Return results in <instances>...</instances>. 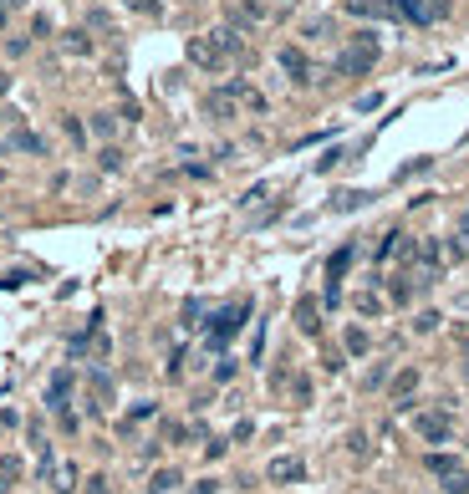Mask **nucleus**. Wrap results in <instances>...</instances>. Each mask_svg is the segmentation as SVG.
<instances>
[{
	"instance_id": "9d476101",
	"label": "nucleus",
	"mask_w": 469,
	"mask_h": 494,
	"mask_svg": "<svg viewBox=\"0 0 469 494\" xmlns=\"http://www.w3.org/2000/svg\"><path fill=\"white\" fill-rule=\"evenodd\" d=\"M265 479H270V484H296V479H306V464H301V459H270Z\"/></svg>"
},
{
	"instance_id": "9b49d317",
	"label": "nucleus",
	"mask_w": 469,
	"mask_h": 494,
	"mask_svg": "<svg viewBox=\"0 0 469 494\" xmlns=\"http://www.w3.org/2000/svg\"><path fill=\"white\" fill-rule=\"evenodd\" d=\"M357 260V245H342V250H332V260H327V291H337L342 286V275H347V265Z\"/></svg>"
},
{
	"instance_id": "cd10ccee",
	"label": "nucleus",
	"mask_w": 469,
	"mask_h": 494,
	"mask_svg": "<svg viewBox=\"0 0 469 494\" xmlns=\"http://www.w3.org/2000/svg\"><path fill=\"white\" fill-rule=\"evenodd\" d=\"M439 311H418V321H413V331H439Z\"/></svg>"
},
{
	"instance_id": "72a5a7b5",
	"label": "nucleus",
	"mask_w": 469,
	"mask_h": 494,
	"mask_svg": "<svg viewBox=\"0 0 469 494\" xmlns=\"http://www.w3.org/2000/svg\"><path fill=\"white\" fill-rule=\"evenodd\" d=\"M87 494H113V484H108V479L97 474V479H87Z\"/></svg>"
},
{
	"instance_id": "dca6fc26",
	"label": "nucleus",
	"mask_w": 469,
	"mask_h": 494,
	"mask_svg": "<svg viewBox=\"0 0 469 494\" xmlns=\"http://www.w3.org/2000/svg\"><path fill=\"white\" fill-rule=\"evenodd\" d=\"M179 484H184V474H179V469H158V474H154V484H148V494H179Z\"/></svg>"
},
{
	"instance_id": "4468645a",
	"label": "nucleus",
	"mask_w": 469,
	"mask_h": 494,
	"mask_svg": "<svg viewBox=\"0 0 469 494\" xmlns=\"http://www.w3.org/2000/svg\"><path fill=\"white\" fill-rule=\"evenodd\" d=\"M342 352H347V357H368V352H373V336L362 331V327H347V331H342Z\"/></svg>"
},
{
	"instance_id": "aec40b11",
	"label": "nucleus",
	"mask_w": 469,
	"mask_h": 494,
	"mask_svg": "<svg viewBox=\"0 0 469 494\" xmlns=\"http://www.w3.org/2000/svg\"><path fill=\"white\" fill-rule=\"evenodd\" d=\"M439 484H444V494H469V469H454V474H444Z\"/></svg>"
},
{
	"instance_id": "c756f323",
	"label": "nucleus",
	"mask_w": 469,
	"mask_h": 494,
	"mask_svg": "<svg viewBox=\"0 0 469 494\" xmlns=\"http://www.w3.org/2000/svg\"><path fill=\"white\" fill-rule=\"evenodd\" d=\"M127 6H133L138 15H163V6H158V0H127Z\"/></svg>"
},
{
	"instance_id": "393cba45",
	"label": "nucleus",
	"mask_w": 469,
	"mask_h": 494,
	"mask_svg": "<svg viewBox=\"0 0 469 494\" xmlns=\"http://www.w3.org/2000/svg\"><path fill=\"white\" fill-rule=\"evenodd\" d=\"M429 168H434V158H413V163H403V168H398V184H403V179H418V174H429Z\"/></svg>"
},
{
	"instance_id": "423d86ee",
	"label": "nucleus",
	"mask_w": 469,
	"mask_h": 494,
	"mask_svg": "<svg viewBox=\"0 0 469 494\" xmlns=\"http://www.w3.org/2000/svg\"><path fill=\"white\" fill-rule=\"evenodd\" d=\"M275 61H281V72H286L291 87H306V82H311V61H306L301 46H281V51H275Z\"/></svg>"
},
{
	"instance_id": "f704fd0d",
	"label": "nucleus",
	"mask_w": 469,
	"mask_h": 494,
	"mask_svg": "<svg viewBox=\"0 0 469 494\" xmlns=\"http://www.w3.org/2000/svg\"><path fill=\"white\" fill-rule=\"evenodd\" d=\"M215 489H220L215 479H204V484H194V489H189V494H215Z\"/></svg>"
},
{
	"instance_id": "0eeeda50",
	"label": "nucleus",
	"mask_w": 469,
	"mask_h": 494,
	"mask_svg": "<svg viewBox=\"0 0 469 494\" xmlns=\"http://www.w3.org/2000/svg\"><path fill=\"white\" fill-rule=\"evenodd\" d=\"M225 20H230L234 31H250V26H261V20H265V6H261V0H234V6L225 11Z\"/></svg>"
},
{
	"instance_id": "a211bd4d",
	"label": "nucleus",
	"mask_w": 469,
	"mask_h": 494,
	"mask_svg": "<svg viewBox=\"0 0 469 494\" xmlns=\"http://www.w3.org/2000/svg\"><path fill=\"white\" fill-rule=\"evenodd\" d=\"M413 291H418V286L408 281V275H398V281L388 286V300H393V306H408V300H413Z\"/></svg>"
},
{
	"instance_id": "6e6552de",
	"label": "nucleus",
	"mask_w": 469,
	"mask_h": 494,
	"mask_svg": "<svg viewBox=\"0 0 469 494\" xmlns=\"http://www.w3.org/2000/svg\"><path fill=\"white\" fill-rule=\"evenodd\" d=\"M418 382H423V372H418V367H403V372L388 382V398H393L398 407H408V398L418 393Z\"/></svg>"
},
{
	"instance_id": "7c9ffc66",
	"label": "nucleus",
	"mask_w": 469,
	"mask_h": 494,
	"mask_svg": "<svg viewBox=\"0 0 469 494\" xmlns=\"http://www.w3.org/2000/svg\"><path fill=\"white\" fill-rule=\"evenodd\" d=\"M373 107H382V92H368V97H357V113H373Z\"/></svg>"
},
{
	"instance_id": "f8f14e48",
	"label": "nucleus",
	"mask_w": 469,
	"mask_h": 494,
	"mask_svg": "<svg viewBox=\"0 0 469 494\" xmlns=\"http://www.w3.org/2000/svg\"><path fill=\"white\" fill-rule=\"evenodd\" d=\"M296 327H301L306 336L322 331V306H316V296H301V300H296Z\"/></svg>"
},
{
	"instance_id": "6ab92c4d",
	"label": "nucleus",
	"mask_w": 469,
	"mask_h": 494,
	"mask_svg": "<svg viewBox=\"0 0 469 494\" xmlns=\"http://www.w3.org/2000/svg\"><path fill=\"white\" fill-rule=\"evenodd\" d=\"M332 31H337V26H332L327 15H316V20H306V26H301V36H306V41H327Z\"/></svg>"
},
{
	"instance_id": "e433bc0d",
	"label": "nucleus",
	"mask_w": 469,
	"mask_h": 494,
	"mask_svg": "<svg viewBox=\"0 0 469 494\" xmlns=\"http://www.w3.org/2000/svg\"><path fill=\"white\" fill-rule=\"evenodd\" d=\"M464 377H469V347H464Z\"/></svg>"
},
{
	"instance_id": "c9c22d12",
	"label": "nucleus",
	"mask_w": 469,
	"mask_h": 494,
	"mask_svg": "<svg viewBox=\"0 0 469 494\" xmlns=\"http://www.w3.org/2000/svg\"><path fill=\"white\" fill-rule=\"evenodd\" d=\"M6 92H11V77H6V72H0V97H6Z\"/></svg>"
},
{
	"instance_id": "a878e982",
	"label": "nucleus",
	"mask_w": 469,
	"mask_h": 494,
	"mask_svg": "<svg viewBox=\"0 0 469 494\" xmlns=\"http://www.w3.org/2000/svg\"><path fill=\"white\" fill-rule=\"evenodd\" d=\"M92 133H97V138H113V133H118L113 113H92Z\"/></svg>"
},
{
	"instance_id": "39448f33",
	"label": "nucleus",
	"mask_w": 469,
	"mask_h": 494,
	"mask_svg": "<svg viewBox=\"0 0 469 494\" xmlns=\"http://www.w3.org/2000/svg\"><path fill=\"white\" fill-rule=\"evenodd\" d=\"M189 61H194V67H204V72H220L230 56H225V46H220V36L209 31V36H194V41H189Z\"/></svg>"
},
{
	"instance_id": "20e7f679",
	"label": "nucleus",
	"mask_w": 469,
	"mask_h": 494,
	"mask_svg": "<svg viewBox=\"0 0 469 494\" xmlns=\"http://www.w3.org/2000/svg\"><path fill=\"white\" fill-rule=\"evenodd\" d=\"M413 433L423 443H454V418L444 413V407H434V413H418L413 418Z\"/></svg>"
},
{
	"instance_id": "f257e3e1",
	"label": "nucleus",
	"mask_w": 469,
	"mask_h": 494,
	"mask_svg": "<svg viewBox=\"0 0 469 494\" xmlns=\"http://www.w3.org/2000/svg\"><path fill=\"white\" fill-rule=\"evenodd\" d=\"M377 67V31H357L352 46H342L337 56V77H368Z\"/></svg>"
},
{
	"instance_id": "7ed1b4c3",
	"label": "nucleus",
	"mask_w": 469,
	"mask_h": 494,
	"mask_svg": "<svg viewBox=\"0 0 469 494\" xmlns=\"http://www.w3.org/2000/svg\"><path fill=\"white\" fill-rule=\"evenodd\" d=\"M398 20H413V26H434V20L449 15V0H393Z\"/></svg>"
},
{
	"instance_id": "c85d7f7f",
	"label": "nucleus",
	"mask_w": 469,
	"mask_h": 494,
	"mask_svg": "<svg viewBox=\"0 0 469 494\" xmlns=\"http://www.w3.org/2000/svg\"><path fill=\"white\" fill-rule=\"evenodd\" d=\"M61 127H67V138H72L77 148H82V143H87V127H82L77 118H67V122H61Z\"/></svg>"
},
{
	"instance_id": "4be33fe9",
	"label": "nucleus",
	"mask_w": 469,
	"mask_h": 494,
	"mask_svg": "<svg viewBox=\"0 0 469 494\" xmlns=\"http://www.w3.org/2000/svg\"><path fill=\"white\" fill-rule=\"evenodd\" d=\"M61 46H67L72 56H87V51H92V41H87V31H67V41H61Z\"/></svg>"
},
{
	"instance_id": "1a4fd4ad",
	"label": "nucleus",
	"mask_w": 469,
	"mask_h": 494,
	"mask_svg": "<svg viewBox=\"0 0 469 494\" xmlns=\"http://www.w3.org/2000/svg\"><path fill=\"white\" fill-rule=\"evenodd\" d=\"M234 102H240V97H234V87H220V92L204 97V113L215 118V122H230L234 118Z\"/></svg>"
},
{
	"instance_id": "f3484780",
	"label": "nucleus",
	"mask_w": 469,
	"mask_h": 494,
	"mask_svg": "<svg viewBox=\"0 0 469 494\" xmlns=\"http://www.w3.org/2000/svg\"><path fill=\"white\" fill-rule=\"evenodd\" d=\"M423 469H429L434 479H444V474H454V469H464V464L454 454H429V459H423Z\"/></svg>"
},
{
	"instance_id": "bb28decb",
	"label": "nucleus",
	"mask_w": 469,
	"mask_h": 494,
	"mask_svg": "<svg viewBox=\"0 0 469 494\" xmlns=\"http://www.w3.org/2000/svg\"><path fill=\"white\" fill-rule=\"evenodd\" d=\"M51 479H56V489H61V494H67V489H77V469H72V464H61Z\"/></svg>"
},
{
	"instance_id": "2f4dec72",
	"label": "nucleus",
	"mask_w": 469,
	"mask_h": 494,
	"mask_svg": "<svg viewBox=\"0 0 469 494\" xmlns=\"http://www.w3.org/2000/svg\"><path fill=\"white\" fill-rule=\"evenodd\" d=\"M234 377V362L230 357H220V367H215V382H230Z\"/></svg>"
},
{
	"instance_id": "b1692460",
	"label": "nucleus",
	"mask_w": 469,
	"mask_h": 494,
	"mask_svg": "<svg viewBox=\"0 0 469 494\" xmlns=\"http://www.w3.org/2000/svg\"><path fill=\"white\" fill-rule=\"evenodd\" d=\"M11 479H20V459H15V454L0 459V489H11Z\"/></svg>"
},
{
	"instance_id": "5701e85b",
	"label": "nucleus",
	"mask_w": 469,
	"mask_h": 494,
	"mask_svg": "<svg viewBox=\"0 0 469 494\" xmlns=\"http://www.w3.org/2000/svg\"><path fill=\"white\" fill-rule=\"evenodd\" d=\"M357 311H362V316H382V296H377V291H362V296H357Z\"/></svg>"
},
{
	"instance_id": "f03ea898",
	"label": "nucleus",
	"mask_w": 469,
	"mask_h": 494,
	"mask_svg": "<svg viewBox=\"0 0 469 494\" xmlns=\"http://www.w3.org/2000/svg\"><path fill=\"white\" fill-rule=\"evenodd\" d=\"M245 316H250V300H230L225 311H215L209 316V327H204V336H209V347H225V341L245 327Z\"/></svg>"
},
{
	"instance_id": "ddd939ff",
	"label": "nucleus",
	"mask_w": 469,
	"mask_h": 494,
	"mask_svg": "<svg viewBox=\"0 0 469 494\" xmlns=\"http://www.w3.org/2000/svg\"><path fill=\"white\" fill-rule=\"evenodd\" d=\"M72 382H77V377H72L67 367H61V372L51 377V388H46V407H51V413H61V407H67V398H72Z\"/></svg>"
},
{
	"instance_id": "2eb2a0df",
	"label": "nucleus",
	"mask_w": 469,
	"mask_h": 494,
	"mask_svg": "<svg viewBox=\"0 0 469 494\" xmlns=\"http://www.w3.org/2000/svg\"><path fill=\"white\" fill-rule=\"evenodd\" d=\"M373 194H368V189H347V194H332V204L327 209H337V214H347V209H362V204H368Z\"/></svg>"
},
{
	"instance_id": "412c9836",
	"label": "nucleus",
	"mask_w": 469,
	"mask_h": 494,
	"mask_svg": "<svg viewBox=\"0 0 469 494\" xmlns=\"http://www.w3.org/2000/svg\"><path fill=\"white\" fill-rule=\"evenodd\" d=\"M97 163H102V174H123V148H102Z\"/></svg>"
},
{
	"instance_id": "473e14b6",
	"label": "nucleus",
	"mask_w": 469,
	"mask_h": 494,
	"mask_svg": "<svg viewBox=\"0 0 469 494\" xmlns=\"http://www.w3.org/2000/svg\"><path fill=\"white\" fill-rule=\"evenodd\" d=\"M382 382H388V362H382V367H373V372H368V388H382Z\"/></svg>"
}]
</instances>
